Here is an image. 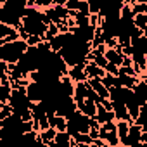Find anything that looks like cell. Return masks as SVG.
Masks as SVG:
<instances>
[{
	"label": "cell",
	"instance_id": "obj_1",
	"mask_svg": "<svg viewBox=\"0 0 147 147\" xmlns=\"http://www.w3.org/2000/svg\"><path fill=\"white\" fill-rule=\"evenodd\" d=\"M28 43L23 40H18L14 43L0 45V61H5L9 64H19L24 54L28 52Z\"/></svg>",
	"mask_w": 147,
	"mask_h": 147
},
{
	"label": "cell",
	"instance_id": "obj_2",
	"mask_svg": "<svg viewBox=\"0 0 147 147\" xmlns=\"http://www.w3.org/2000/svg\"><path fill=\"white\" fill-rule=\"evenodd\" d=\"M47 116H49L50 128H54L57 133H64V131H67V118H66V116L57 114L55 111H47Z\"/></svg>",
	"mask_w": 147,
	"mask_h": 147
},
{
	"label": "cell",
	"instance_id": "obj_3",
	"mask_svg": "<svg viewBox=\"0 0 147 147\" xmlns=\"http://www.w3.org/2000/svg\"><path fill=\"white\" fill-rule=\"evenodd\" d=\"M76 104V109L82 113V114H85L87 118H95L97 116V104L92 100V99H87V100H82V102H75Z\"/></svg>",
	"mask_w": 147,
	"mask_h": 147
},
{
	"label": "cell",
	"instance_id": "obj_4",
	"mask_svg": "<svg viewBox=\"0 0 147 147\" xmlns=\"http://www.w3.org/2000/svg\"><path fill=\"white\" fill-rule=\"evenodd\" d=\"M88 85L92 87V90H94L100 99H109V100H111V92H109V88L102 83V80H99V78H90V80H88Z\"/></svg>",
	"mask_w": 147,
	"mask_h": 147
},
{
	"label": "cell",
	"instance_id": "obj_5",
	"mask_svg": "<svg viewBox=\"0 0 147 147\" xmlns=\"http://www.w3.org/2000/svg\"><path fill=\"white\" fill-rule=\"evenodd\" d=\"M69 78L75 83H85V82H88V75L85 73V66L78 64L75 67H69Z\"/></svg>",
	"mask_w": 147,
	"mask_h": 147
},
{
	"label": "cell",
	"instance_id": "obj_6",
	"mask_svg": "<svg viewBox=\"0 0 147 147\" xmlns=\"http://www.w3.org/2000/svg\"><path fill=\"white\" fill-rule=\"evenodd\" d=\"M97 121L100 123V126L102 125H106V123H113V121H116V114H114V111H106L100 104H97Z\"/></svg>",
	"mask_w": 147,
	"mask_h": 147
},
{
	"label": "cell",
	"instance_id": "obj_7",
	"mask_svg": "<svg viewBox=\"0 0 147 147\" xmlns=\"http://www.w3.org/2000/svg\"><path fill=\"white\" fill-rule=\"evenodd\" d=\"M85 73L88 75V80H90V78H99V80H104V76L107 75V73H106L102 67H99L95 62H87V66H85Z\"/></svg>",
	"mask_w": 147,
	"mask_h": 147
},
{
	"label": "cell",
	"instance_id": "obj_8",
	"mask_svg": "<svg viewBox=\"0 0 147 147\" xmlns=\"http://www.w3.org/2000/svg\"><path fill=\"white\" fill-rule=\"evenodd\" d=\"M104 55H106L107 62H111V64H114V66H118V67L123 66V59H125L123 52H119V50H116V49H109Z\"/></svg>",
	"mask_w": 147,
	"mask_h": 147
},
{
	"label": "cell",
	"instance_id": "obj_9",
	"mask_svg": "<svg viewBox=\"0 0 147 147\" xmlns=\"http://www.w3.org/2000/svg\"><path fill=\"white\" fill-rule=\"evenodd\" d=\"M55 137H57V131H55L54 128H49V130L40 131V135H38V142H42L43 145L50 147V145L55 142Z\"/></svg>",
	"mask_w": 147,
	"mask_h": 147
},
{
	"label": "cell",
	"instance_id": "obj_10",
	"mask_svg": "<svg viewBox=\"0 0 147 147\" xmlns=\"http://www.w3.org/2000/svg\"><path fill=\"white\" fill-rule=\"evenodd\" d=\"M100 140L107 142L111 147H118V145H121L119 137H118V131H106V130H100Z\"/></svg>",
	"mask_w": 147,
	"mask_h": 147
},
{
	"label": "cell",
	"instance_id": "obj_11",
	"mask_svg": "<svg viewBox=\"0 0 147 147\" xmlns=\"http://www.w3.org/2000/svg\"><path fill=\"white\" fill-rule=\"evenodd\" d=\"M119 78V83H121V87L123 88H128V90H133L138 83H140V78H137V76H126V75H119L118 76Z\"/></svg>",
	"mask_w": 147,
	"mask_h": 147
},
{
	"label": "cell",
	"instance_id": "obj_12",
	"mask_svg": "<svg viewBox=\"0 0 147 147\" xmlns=\"http://www.w3.org/2000/svg\"><path fill=\"white\" fill-rule=\"evenodd\" d=\"M116 125H118L119 142H121V145H125V142L128 140V133H130V123H126V121H116Z\"/></svg>",
	"mask_w": 147,
	"mask_h": 147
},
{
	"label": "cell",
	"instance_id": "obj_13",
	"mask_svg": "<svg viewBox=\"0 0 147 147\" xmlns=\"http://www.w3.org/2000/svg\"><path fill=\"white\" fill-rule=\"evenodd\" d=\"M133 92H135V97H137V100L140 102V106L147 104V85H145L144 82H140V83L133 88Z\"/></svg>",
	"mask_w": 147,
	"mask_h": 147
},
{
	"label": "cell",
	"instance_id": "obj_14",
	"mask_svg": "<svg viewBox=\"0 0 147 147\" xmlns=\"http://www.w3.org/2000/svg\"><path fill=\"white\" fill-rule=\"evenodd\" d=\"M14 116V107L11 104H0V121H5Z\"/></svg>",
	"mask_w": 147,
	"mask_h": 147
},
{
	"label": "cell",
	"instance_id": "obj_15",
	"mask_svg": "<svg viewBox=\"0 0 147 147\" xmlns=\"http://www.w3.org/2000/svg\"><path fill=\"white\" fill-rule=\"evenodd\" d=\"M102 83H104L109 90H111V88H119V87H121L119 78H118V76H111V75H106L104 80H102Z\"/></svg>",
	"mask_w": 147,
	"mask_h": 147
},
{
	"label": "cell",
	"instance_id": "obj_16",
	"mask_svg": "<svg viewBox=\"0 0 147 147\" xmlns=\"http://www.w3.org/2000/svg\"><path fill=\"white\" fill-rule=\"evenodd\" d=\"M12 97V87H0V104H9Z\"/></svg>",
	"mask_w": 147,
	"mask_h": 147
},
{
	"label": "cell",
	"instance_id": "obj_17",
	"mask_svg": "<svg viewBox=\"0 0 147 147\" xmlns=\"http://www.w3.org/2000/svg\"><path fill=\"white\" fill-rule=\"evenodd\" d=\"M73 140H75L76 144H87V145H92L94 140L88 133H75L73 135Z\"/></svg>",
	"mask_w": 147,
	"mask_h": 147
},
{
	"label": "cell",
	"instance_id": "obj_18",
	"mask_svg": "<svg viewBox=\"0 0 147 147\" xmlns=\"http://www.w3.org/2000/svg\"><path fill=\"white\" fill-rule=\"evenodd\" d=\"M133 24L138 28V30H147V14H137L133 18Z\"/></svg>",
	"mask_w": 147,
	"mask_h": 147
},
{
	"label": "cell",
	"instance_id": "obj_19",
	"mask_svg": "<svg viewBox=\"0 0 147 147\" xmlns=\"http://www.w3.org/2000/svg\"><path fill=\"white\" fill-rule=\"evenodd\" d=\"M78 12L90 18V0H80V5H78Z\"/></svg>",
	"mask_w": 147,
	"mask_h": 147
},
{
	"label": "cell",
	"instance_id": "obj_20",
	"mask_svg": "<svg viewBox=\"0 0 147 147\" xmlns=\"http://www.w3.org/2000/svg\"><path fill=\"white\" fill-rule=\"evenodd\" d=\"M94 62H95L99 67H102V69H106V66L109 64V62H107V59H106V55H104V54H100V52H97V50H95V59H94Z\"/></svg>",
	"mask_w": 147,
	"mask_h": 147
},
{
	"label": "cell",
	"instance_id": "obj_21",
	"mask_svg": "<svg viewBox=\"0 0 147 147\" xmlns=\"http://www.w3.org/2000/svg\"><path fill=\"white\" fill-rule=\"evenodd\" d=\"M14 30H16V28H11V26H7V24H4V23H0V40L7 38Z\"/></svg>",
	"mask_w": 147,
	"mask_h": 147
},
{
	"label": "cell",
	"instance_id": "obj_22",
	"mask_svg": "<svg viewBox=\"0 0 147 147\" xmlns=\"http://www.w3.org/2000/svg\"><path fill=\"white\" fill-rule=\"evenodd\" d=\"M106 73H107V75H111V76H119V67L118 66H114V64H107L106 66V69H104Z\"/></svg>",
	"mask_w": 147,
	"mask_h": 147
},
{
	"label": "cell",
	"instance_id": "obj_23",
	"mask_svg": "<svg viewBox=\"0 0 147 147\" xmlns=\"http://www.w3.org/2000/svg\"><path fill=\"white\" fill-rule=\"evenodd\" d=\"M43 42V38L42 36H35V35H30V38H28V47H38L40 43Z\"/></svg>",
	"mask_w": 147,
	"mask_h": 147
},
{
	"label": "cell",
	"instance_id": "obj_24",
	"mask_svg": "<svg viewBox=\"0 0 147 147\" xmlns=\"http://www.w3.org/2000/svg\"><path fill=\"white\" fill-rule=\"evenodd\" d=\"M0 73H7V75H9V62L0 61Z\"/></svg>",
	"mask_w": 147,
	"mask_h": 147
},
{
	"label": "cell",
	"instance_id": "obj_25",
	"mask_svg": "<svg viewBox=\"0 0 147 147\" xmlns=\"http://www.w3.org/2000/svg\"><path fill=\"white\" fill-rule=\"evenodd\" d=\"M133 52H135L133 47H125V49H123V55H125V57H133Z\"/></svg>",
	"mask_w": 147,
	"mask_h": 147
},
{
	"label": "cell",
	"instance_id": "obj_26",
	"mask_svg": "<svg viewBox=\"0 0 147 147\" xmlns=\"http://www.w3.org/2000/svg\"><path fill=\"white\" fill-rule=\"evenodd\" d=\"M144 38H147V30H144Z\"/></svg>",
	"mask_w": 147,
	"mask_h": 147
}]
</instances>
